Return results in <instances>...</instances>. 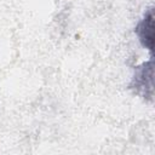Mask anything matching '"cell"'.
I'll list each match as a JSON object with an SVG mask.
<instances>
[{"label": "cell", "instance_id": "1", "mask_svg": "<svg viewBox=\"0 0 155 155\" xmlns=\"http://www.w3.org/2000/svg\"><path fill=\"white\" fill-rule=\"evenodd\" d=\"M134 94L144 101H153L154 97V62L153 58L142 63L134 69L133 76L128 85Z\"/></svg>", "mask_w": 155, "mask_h": 155}, {"label": "cell", "instance_id": "2", "mask_svg": "<svg viewBox=\"0 0 155 155\" xmlns=\"http://www.w3.org/2000/svg\"><path fill=\"white\" fill-rule=\"evenodd\" d=\"M134 33L140 45L149 52H153V48H154V10L153 7L145 11L143 17L139 19V22L136 25Z\"/></svg>", "mask_w": 155, "mask_h": 155}]
</instances>
